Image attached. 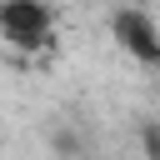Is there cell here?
Here are the masks:
<instances>
[{
    "label": "cell",
    "instance_id": "cell-2",
    "mask_svg": "<svg viewBox=\"0 0 160 160\" xmlns=\"http://www.w3.org/2000/svg\"><path fill=\"white\" fill-rule=\"evenodd\" d=\"M110 40L145 70H160V20L140 5H120L110 15Z\"/></svg>",
    "mask_w": 160,
    "mask_h": 160
},
{
    "label": "cell",
    "instance_id": "cell-1",
    "mask_svg": "<svg viewBox=\"0 0 160 160\" xmlns=\"http://www.w3.org/2000/svg\"><path fill=\"white\" fill-rule=\"evenodd\" d=\"M55 5L50 0H0V40L20 55L55 50Z\"/></svg>",
    "mask_w": 160,
    "mask_h": 160
}]
</instances>
